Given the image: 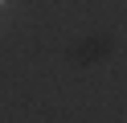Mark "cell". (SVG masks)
<instances>
[{"instance_id":"cell-1","label":"cell","mask_w":127,"mask_h":123,"mask_svg":"<svg viewBox=\"0 0 127 123\" xmlns=\"http://www.w3.org/2000/svg\"><path fill=\"white\" fill-rule=\"evenodd\" d=\"M0 4H4V0H0Z\"/></svg>"}]
</instances>
